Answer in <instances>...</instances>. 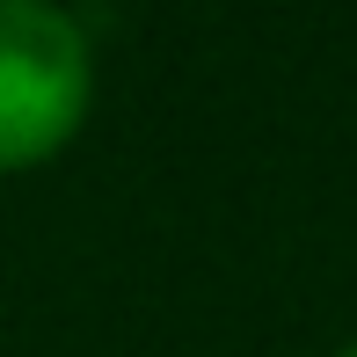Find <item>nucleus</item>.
Returning <instances> with one entry per match:
<instances>
[{"label": "nucleus", "instance_id": "1", "mask_svg": "<svg viewBox=\"0 0 357 357\" xmlns=\"http://www.w3.org/2000/svg\"><path fill=\"white\" fill-rule=\"evenodd\" d=\"M95 95L88 29L52 0H0V168L52 160Z\"/></svg>", "mask_w": 357, "mask_h": 357}, {"label": "nucleus", "instance_id": "2", "mask_svg": "<svg viewBox=\"0 0 357 357\" xmlns=\"http://www.w3.org/2000/svg\"><path fill=\"white\" fill-rule=\"evenodd\" d=\"M335 357H357V343H343V350H335Z\"/></svg>", "mask_w": 357, "mask_h": 357}]
</instances>
